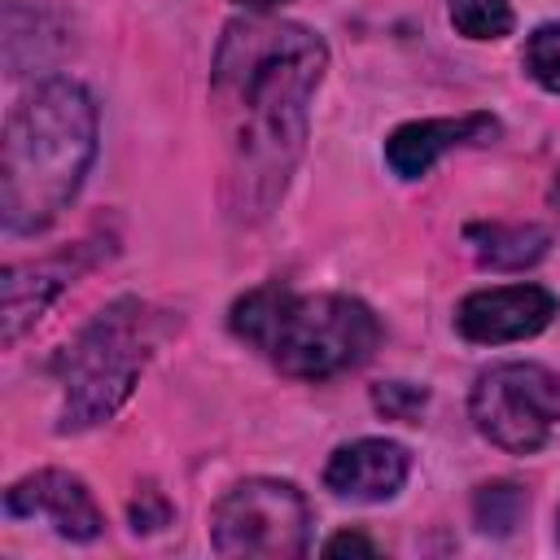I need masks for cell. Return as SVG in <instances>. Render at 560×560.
I'll return each instance as SVG.
<instances>
[{"label":"cell","instance_id":"cell-3","mask_svg":"<svg viewBox=\"0 0 560 560\" xmlns=\"http://www.w3.org/2000/svg\"><path fill=\"white\" fill-rule=\"evenodd\" d=\"M166 332H171V315L149 302L122 298V302L105 306L74 337V346H66L57 354V376L66 385L57 429L79 433V429L109 420L127 402L136 376L144 372V363L153 359V350Z\"/></svg>","mask_w":560,"mask_h":560},{"label":"cell","instance_id":"cell-18","mask_svg":"<svg viewBox=\"0 0 560 560\" xmlns=\"http://www.w3.org/2000/svg\"><path fill=\"white\" fill-rule=\"evenodd\" d=\"M171 521V503L158 490H140V499L131 503V529H162Z\"/></svg>","mask_w":560,"mask_h":560},{"label":"cell","instance_id":"cell-19","mask_svg":"<svg viewBox=\"0 0 560 560\" xmlns=\"http://www.w3.org/2000/svg\"><path fill=\"white\" fill-rule=\"evenodd\" d=\"M324 551H328V556H346V551L376 556V542H372V538H363V534H337V538H328V542H324Z\"/></svg>","mask_w":560,"mask_h":560},{"label":"cell","instance_id":"cell-21","mask_svg":"<svg viewBox=\"0 0 560 560\" xmlns=\"http://www.w3.org/2000/svg\"><path fill=\"white\" fill-rule=\"evenodd\" d=\"M551 206L560 210V171H556V184H551Z\"/></svg>","mask_w":560,"mask_h":560},{"label":"cell","instance_id":"cell-12","mask_svg":"<svg viewBox=\"0 0 560 560\" xmlns=\"http://www.w3.org/2000/svg\"><path fill=\"white\" fill-rule=\"evenodd\" d=\"M464 241L472 245L477 262L499 267V271H521V267L538 262L551 245L547 228H538V223H468Z\"/></svg>","mask_w":560,"mask_h":560},{"label":"cell","instance_id":"cell-8","mask_svg":"<svg viewBox=\"0 0 560 560\" xmlns=\"http://www.w3.org/2000/svg\"><path fill=\"white\" fill-rule=\"evenodd\" d=\"M4 512L18 516V521H48L61 538H74V542L96 538L101 525H105L88 486L79 477L61 472V468H44V472H31V477L13 481L9 494H4Z\"/></svg>","mask_w":560,"mask_h":560},{"label":"cell","instance_id":"cell-6","mask_svg":"<svg viewBox=\"0 0 560 560\" xmlns=\"http://www.w3.org/2000/svg\"><path fill=\"white\" fill-rule=\"evenodd\" d=\"M472 424L512 455L538 451L560 424V381L538 363H499L472 385Z\"/></svg>","mask_w":560,"mask_h":560},{"label":"cell","instance_id":"cell-11","mask_svg":"<svg viewBox=\"0 0 560 560\" xmlns=\"http://www.w3.org/2000/svg\"><path fill=\"white\" fill-rule=\"evenodd\" d=\"M407 468H411V455L398 446V442H385V438H359L341 451H332L328 468H324V486L341 499H389L398 494V486L407 481Z\"/></svg>","mask_w":560,"mask_h":560},{"label":"cell","instance_id":"cell-17","mask_svg":"<svg viewBox=\"0 0 560 560\" xmlns=\"http://www.w3.org/2000/svg\"><path fill=\"white\" fill-rule=\"evenodd\" d=\"M372 402H376L389 420H416V416L424 411L429 394H424L420 385H407V381H385V385L372 389Z\"/></svg>","mask_w":560,"mask_h":560},{"label":"cell","instance_id":"cell-1","mask_svg":"<svg viewBox=\"0 0 560 560\" xmlns=\"http://www.w3.org/2000/svg\"><path fill=\"white\" fill-rule=\"evenodd\" d=\"M324 66V39L298 22L241 18L223 31L214 52V105L228 149L223 201L232 219H262L284 197Z\"/></svg>","mask_w":560,"mask_h":560},{"label":"cell","instance_id":"cell-13","mask_svg":"<svg viewBox=\"0 0 560 560\" xmlns=\"http://www.w3.org/2000/svg\"><path fill=\"white\" fill-rule=\"evenodd\" d=\"M284 293H289L284 284H262V289L245 293V298L232 306V332L262 350L267 337H271V324H276V315H280V306H284Z\"/></svg>","mask_w":560,"mask_h":560},{"label":"cell","instance_id":"cell-5","mask_svg":"<svg viewBox=\"0 0 560 560\" xmlns=\"http://www.w3.org/2000/svg\"><path fill=\"white\" fill-rule=\"evenodd\" d=\"M210 542L232 560H293L311 547V508L298 486L249 477L232 486L210 516Z\"/></svg>","mask_w":560,"mask_h":560},{"label":"cell","instance_id":"cell-14","mask_svg":"<svg viewBox=\"0 0 560 560\" xmlns=\"http://www.w3.org/2000/svg\"><path fill=\"white\" fill-rule=\"evenodd\" d=\"M451 26L468 39H503L512 31L508 0H446Z\"/></svg>","mask_w":560,"mask_h":560},{"label":"cell","instance_id":"cell-2","mask_svg":"<svg viewBox=\"0 0 560 560\" xmlns=\"http://www.w3.org/2000/svg\"><path fill=\"white\" fill-rule=\"evenodd\" d=\"M96 158V105L70 79L26 92L0 149V219L13 236H35L61 219Z\"/></svg>","mask_w":560,"mask_h":560},{"label":"cell","instance_id":"cell-7","mask_svg":"<svg viewBox=\"0 0 560 560\" xmlns=\"http://www.w3.org/2000/svg\"><path fill=\"white\" fill-rule=\"evenodd\" d=\"M556 315V298L542 284H499V289H477L459 302L455 324L468 341L499 346V341H525L542 332Z\"/></svg>","mask_w":560,"mask_h":560},{"label":"cell","instance_id":"cell-16","mask_svg":"<svg viewBox=\"0 0 560 560\" xmlns=\"http://www.w3.org/2000/svg\"><path fill=\"white\" fill-rule=\"evenodd\" d=\"M525 70L547 92H560V22H547L525 44Z\"/></svg>","mask_w":560,"mask_h":560},{"label":"cell","instance_id":"cell-15","mask_svg":"<svg viewBox=\"0 0 560 560\" xmlns=\"http://www.w3.org/2000/svg\"><path fill=\"white\" fill-rule=\"evenodd\" d=\"M472 512H477V525L486 534H512V525L525 516V494L512 481H494V486L477 490Z\"/></svg>","mask_w":560,"mask_h":560},{"label":"cell","instance_id":"cell-9","mask_svg":"<svg viewBox=\"0 0 560 560\" xmlns=\"http://www.w3.org/2000/svg\"><path fill=\"white\" fill-rule=\"evenodd\" d=\"M92 267V254L88 245H74L70 254H48V258H35V262H18V267H4V346H13L22 337V328H31L44 306L66 289L74 284L79 271Z\"/></svg>","mask_w":560,"mask_h":560},{"label":"cell","instance_id":"cell-10","mask_svg":"<svg viewBox=\"0 0 560 560\" xmlns=\"http://www.w3.org/2000/svg\"><path fill=\"white\" fill-rule=\"evenodd\" d=\"M499 136V122L490 114H459V118H420L402 122L385 140V162L402 179H420L442 153L464 149V144H486Z\"/></svg>","mask_w":560,"mask_h":560},{"label":"cell","instance_id":"cell-20","mask_svg":"<svg viewBox=\"0 0 560 560\" xmlns=\"http://www.w3.org/2000/svg\"><path fill=\"white\" fill-rule=\"evenodd\" d=\"M232 4H241V9H254V13H267V9H280L284 0H232Z\"/></svg>","mask_w":560,"mask_h":560},{"label":"cell","instance_id":"cell-4","mask_svg":"<svg viewBox=\"0 0 560 560\" xmlns=\"http://www.w3.org/2000/svg\"><path fill=\"white\" fill-rule=\"evenodd\" d=\"M381 341L376 315L359 298L341 293H284V306L271 324L267 354L284 376L324 381L359 368Z\"/></svg>","mask_w":560,"mask_h":560},{"label":"cell","instance_id":"cell-22","mask_svg":"<svg viewBox=\"0 0 560 560\" xmlns=\"http://www.w3.org/2000/svg\"><path fill=\"white\" fill-rule=\"evenodd\" d=\"M556 534H560V525H556Z\"/></svg>","mask_w":560,"mask_h":560}]
</instances>
